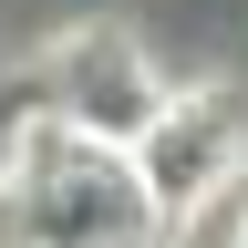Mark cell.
Wrapping results in <instances>:
<instances>
[{
    "instance_id": "cell-1",
    "label": "cell",
    "mask_w": 248,
    "mask_h": 248,
    "mask_svg": "<svg viewBox=\"0 0 248 248\" xmlns=\"http://www.w3.org/2000/svg\"><path fill=\"white\" fill-rule=\"evenodd\" d=\"M0 248H166V217L124 145L31 114L0 145Z\"/></svg>"
},
{
    "instance_id": "cell-2",
    "label": "cell",
    "mask_w": 248,
    "mask_h": 248,
    "mask_svg": "<svg viewBox=\"0 0 248 248\" xmlns=\"http://www.w3.org/2000/svg\"><path fill=\"white\" fill-rule=\"evenodd\" d=\"M135 176H145V197L166 228H186V217H207V207H238L248 197V114L228 104V93H176L166 114H155V135L135 145Z\"/></svg>"
},
{
    "instance_id": "cell-3",
    "label": "cell",
    "mask_w": 248,
    "mask_h": 248,
    "mask_svg": "<svg viewBox=\"0 0 248 248\" xmlns=\"http://www.w3.org/2000/svg\"><path fill=\"white\" fill-rule=\"evenodd\" d=\"M176 93L145 73V52L124 42V31H73V42L52 52V104L42 114H62V124H83V135H104V145H124L135 155L145 135H155V114H166Z\"/></svg>"
},
{
    "instance_id": "cell-4",
    "label": "cell",
    "mask_w": 248,
    "mask_h": 248,
    "mask_svg": "<svg viewBox=\"0 0 248 248\" xmlns=\"http://www.w3.org/2000/svg\"><path fill=\"white\" fill-rule=\"evenodd\" d=\"M238 248H248V217H238Z\"/></svg>"
}]
</instances>
